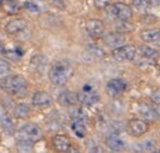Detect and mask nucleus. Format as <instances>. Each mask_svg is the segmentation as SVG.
<instances>
[{"label": "nucleus", "instance_id": "nucleus-1", "mask_svg": "<svg viewBox=\"0 0 160 153\" xmlns=\"http://www.w3.org/2000/svg\"><path fill=\"white\" fill-rule=\"evenodd\" d=\"M74 75V67L68 60L57 61L49 69V80L56 86H62L69 81Z\"/></svg>", "mask_w": 160, "mask_h": 153}, {"label": "nucleus", "instance_id": "nucleus-2", "mask_svg": "<svg viewBox=\"0 0 160 153\" xmlns=\"http://www.w3.org/2000/svg\"><path fill=\"white\" fill-rule=\"evenodd\" d=\"M1 88L11 96H22L27 91L28 81L22 75L8 76L1 81Z\"/></svg>", "mask_w": 160, "mask_h": 153}, {"label": "nucleus", "instance_id": "nucleus-3", "mask_svg": "<svg viewBox=\"0 0 160 153\" xmlns=\"http://www.w3.org/2000/svg\"><path fill=\"white\" fill-rule=\"evenodd\" d=\"M43 137L42 130L38 124L33 122L22 124L17 131V139L19 140H27L30 142H37Z\"/></svg>", "mask_w": 160, "mask_h": 153}, {"label": "nucleus", "instance_id": "nucleus-4", "mask_svg": "<svg viewBox=\"0 0 160 153\" xmlns=\"http://www.w3.org/2000/svg\"><path fill=\"white\" fill-rule=\"evenodd\" d=\"M112 58L118 63H128L135 60L137 54V48L133 45H122L117 47L111 52Z\"/></svg>", "mask_w": 160, "mask_h": 153}, {"label": "nucleus", "instance_id": "nucleus-5", "mask_svg": "<svg viewBox=\"0 0 160 153\" xmlns=\"http://www.w3.org/2000/svg\"><path fill=\"white\" fill-rule=\"evenodd\" d=\"M149 130L148 121L144 120L142 118H131L128 120L126 124V131L127 133L133 137L142 136L145 133H148Z\"/></svg>", "mask_w": 160, "mask_h": 153}, {"label": "nucleus", "instance_id": "nucleus-6", "mask_svg": "<svg viewBox=\"0 0 160 153\" xmlns=\"http://www.w3.org/2000/svg\"><path fill=\"white\" fill-rule=\"evenodd\" d=\"M78 95V102L83 105H94L99 101V95L91 84L87 83L83 85L81 90L77 93Z\"/></svg>", "mask_w": 160, "mask_h": 153}, {"label": "nucleus", "instance_id": "nucleus-7", "mask_svg": "<svg viewBox=\"0 0 160 153\" xmlns=\"http://www.w3.org/2000/svg\"><path fill=\"white\" fill-rule=\"evenodd\" d=\"M109 13L118 20H129L133 15L132 9L125 2H115L109 7Z\"/></svg>", "mask_w": 160, "mask_h": 153}, {"label": "nucleus", "instance_id": "nucleus-8", "mask_svg": "<svg viewBox=\"0 0 160 153\" xmlns=\"http://www.w3.org/2000/svg\"><path fill=\"white\" fill-rule=\"evenodd\" d=\"M102 40H104V44L109 48H117L120 47L125 44L126 42V34L122 33L120 31H112V32H108L104 34L102 36Z\"/></svg>", "mask_w": 160, "mask_h": 153}, {"label": "nucleus", "instance_id": "nucleus-9", "mask_svg": "<svg viewBox=\"0 0 160 153\" xmlns=\"http://www.w3.org/2000/svg\"><path fill=\"white\" fill-rule=\"evenodd\" d=\"M127 83L124 81L123 79H111L106 84V90H107L108 95L111 97H118L122 95L127 89Z\"/></svg>", "mask_w": 160, "mask_h": 153}, {"label": "nucleus", "instance_id": "nucleus-10", "mask_svg": "<svg viewBox=\"0 0 160 153\" xmlns=\"http://www.w3.org/2000/svg\"><path fill=\"white\" fill-rule=\"evenodd\" d=\"M137 112L141 118L146 121H156L157 119H159V115L157 113L156 108L145 102H139L137 104Z\"/></svg>", "mask_w": 160, "mask_h": 153}, {"label": "nucleus", "instance_id": "nucleus-11", "mask_svg": "<svg viewBox=\"0 0 160 153\" xmlns=\"http://www.w3.org/2000/svg\"><path fill=\"white\" fill-rule=\"evenodd\" d=\"M86 30L88 34L92 38L96 39V38H100L104 36L105 34V26L104 22L99 19L92 18L88 19L86 22Z\"/></svg>", "mask_w": 160, "mask_h": 153}, {"label": "nucleus", "instance_id": "nucleus-12", "mask_svg": "<svg viewBox=\"0 0 160 153\" xmlns=\"http://www.w3.org/2000/svg\"><path fill=\"white\" fill-rule=\"evenodd\" d=\"M140 38L145 44H154L160 48V28H149L141 30Z\"/></svg>", "mask_w": 160, "mask_h": 153}, {"label": "nucleus", "instance_id": "nucleus-13", "mask_svg": "<svg viewBox=\"0 0 160 153\" xmlns=\"http://www.w3.org/2000/svg\"><path fill=\"white\" fill-rule=\"evenodd\" d=\"M52 146L53 149L58 152H66L71 149L72 141L66 135L57 134L52 137Z\"/></svg>", "mask_w": 160, "mask_h": 153}, {"label": "nucleus", "instance_id": "nucleus-14", "mask_svg": "<svg viewBox=\"0 0 160 153\" xmlns=\"http://www.w3.org/2000/svg\"><path fill=\"white\" fill-rule=\"evenodd\" d=\"M52 97H51L47 91L38 90L35 91L32 96V103L33 105L38 106V108H45V106H49L52 104Z\"/></svg>", "mask_w": 160, "mask_h": 153}, {"label": "nucleus", "instance_id": "nucleus-15", "mask_svg": "<svg viewBox=\"0 0 160 153\" xmlns=\"http://www.w3.org/2000/svg\"><path fill=\"white\" fill-rule=\"evenodd\" d=\"M106 145L112 151H123L125 149V141L117 133H111L106 137Z\"/></svg>", "mask_w": 160, "mask_h": 153}, {"label": "nucleus", "instance_id": "nucleus-16", "mask_svg": "<svg viewBox=\"0 0 160 153\" xmlns=\"http://www.w3.org/2000/svg\"><path fill=\"white\" fill-rule=\"evenodd\" d=\"M28 21L24 18H14L11 19L6 25V32L9 34H16L19 33L27 28Z\"/></svg>", "mask_w": 160, "mask_h": 153}, {"label": "nucleus", "instance_id": "nucleus-17", "mask_svg": "<svg viewBox=\"0 0 160 153\" xmlns=\"http://www.w3.org/2000/svg\"><path fill=\"white\" fill-rule=\"evenodd\" d=\"M58 102L63 106H73L78 102V95L72 90H62L58 96Z\"/></svg>", "mask_w": 160, "mask_h": 153}, {"label": "nucleus", "instance_id": "nucleus-18", "mask_svg": "<svg viewBox=\"0 0 160 153\" xmlns=\"http://www.w3.org/2000/svg\"><path fill=\"white\" fill-rule=\"evenodd\" d=\"M71 129L73 133L79 138H83L87 135V127L84 123L83 118L80 116H76L71 121Z\"/></svg>", "mask_w": 160, "mask_h": 153}, {"label": "nucleus", "instance_id": "nucleus-19", "mask_svg": "<svg viewBox=\"0 0 160 153\" xmlns=\"http://www.w3.org/2000/svg\"><path fill=\"white\" fill-rule=\"evenodd\" d=\"M46 65H47V58L42 54H37V55H34V57H32V58L30 60V64H29L31 70L38 71V72L43 71Z\"/></svg>", "mask_w": 160, "mask_h": 153}, {"label": "nucleus", "instance_id": "nucleus-20", "mask_svg": "<svg viewBox=\"0 0 160 153\" xmlns=\"http://www.w3.org/2000/svg\"><path fill=\"white\" fill-rule=\"evenodd\" d=\"M139 53H140L141 57L148 58V60H153V61H155L156 58H158V57H159L158 51L155 49V48L151 47V46L148 44L141 45L140 47H139Z\"/></svg>", "mask_w": 160, "mask_h": 153}, {"label": "nucleus", "instance_id": "nucleus-21", "mask_svg": "<svg viewBox=\"0 0 160 153\" xmlns=\"http://www.w3.org/2000/svg\"><path fill=\"white\" fill-rule=\"evenodd\" d=\"M0 123L2 126V129L7 132L9 135H13L15 132V124L14 121L9 115L7 114H2L0 117Z\"/></svg>", "mask_w": 160, "mask_h": 153}, {"label": "nucleus", "instance_id": "nucleus-22", "mask_svg": "<svg viewBox=\"0 0 160 153\" xmlns=\"http://www.w3.org/2000/svg\"><path fill=\"white\" fill-rule=\"evenodd\" d=\"M22 54H24V51H22V48L18 47V46H14V47L9 48V49L7 48L6 51H4V55L12 61L19 60V58L22 57Z\"/></svg>", "mask_w": 160, "mask_h": 153}, {"label": "nucleus", "instance_id": "nucleus-23", "mask_svg": "<svg viewBox=\"0 0 160 153\" xmlns=\"http://www.w3.org/2000/svg\"><path fill=\"white\" fill-rule=\"evenodd\" d=\"M14 115H15V117L20 118V119L27 118V117L30 116V108L25 103L17 104L14 109Z\"/></svg>", "mask_w": 160, "mask_h": 153}, {"label": "nucleus", "instance_id": "nucleus-24", "mask_svg": "<svg viewBox=\"0 0 160 153\" xmlns=\"http://www.w3.org/2000/svg\"><path fill=\"white\" fill-rule=\"evenodd\" d=\"M87 51L89 52V54L94 58H102L105 57L104 50L97 45H88L87 46Z\"/></svg>", "mask_w": 160, "mask_h": 153}, {"label": "nucleus", "instance_id": "nucleus-25", "mask_svg": "<svg viewBox=\"0 0 160 153\" xmlns=\"http://www.w3.org/2000/svg\"><path fill=\"white\" fill-rule=\"evenodd\" d=\"M2 6H3L6 12L10 13V14H15L19 10L18 2H16L15 0H3Z\"/></svg>", "mask_w": 160, "mask_h": 153}, {"label": "nucleus", "instance_id": "nucleus-26", "mask_svg": "<svg viewBox=\"0 0 160 153\" xmlns=\"http://www.w3.org/2000/svg\"><path fill=\"white\" fill-rule=\"evenodd\" d=\"M117 30L122 33H129L133 30V26L131 22H128V20H118Z\"/></svg>", "mask_w": 160, "mask_h": 153}, {"label": "nucleus", "instance_id": "nucleus-27", "mask_svg": "<svg viewBox=\"0 0 160 153\" xmlns=\"http://www.w3.org/2000/svg\"><path fill=\"white\" fill-rule=\"evenodd\" d=\"M17 149L20 152H30L32 150V144L33 142L27 141V140H19L17 139Z\"/></svg>", "mask_w": 160, "mask_h": 153}, {"label": "nucleus", "instance_id": "nucleus-28", "mask_svg": "<svg viewBox=\"0 0 160 153\" xmlns=\"http://www.w3.org/2000/svg\"><path fill=\"white\" fill-rule=\"evenodd\" d=\"M10 70H11V68H10L9 63L4 60H0V79L1 80L9 76Z\"/></svg>", "mask_w": 160, "mask_h": 153}, {"label": "nucleus", "instance_id": "nucleus-29", "mask_svg": "<svg viewBox=\"0 0 160 153\" xmlns=\"http://www.w3.org/2000/svg\"><path fill=\"white\" fill-rule=\"evenodd\" d=\"M155 146H156L155 141H153V140H151V139H148V140H145V141L140 142L138 148L141 151H152V150H154Z\"/></svg>", "mask_w": 160, "mask_h": 153}, {"label": "nucleus", "instance_id": "nucleus-30", "mask_svg": "<svg viewBox=\"0 0 160 153\" xmlns=\"http://www.w3.org/2000/svg\"><path fill=\"white\" fill-rule=\"evenodd\" d=\"M131 2H132V6L140 11H145L146 7H149L146 0H131Z\"/></svg>", "mask_w": 160, "mask_h": 153}, {"label": "nucleus", "instance_id": "nucleus-31", "mask_svg": "<svg viewBox=\"0 0 160 153\" xmlns=\"http://www.w3.org/2000/svg\"><path fill=\"white\" fill-rule=\"evenodd\" d=\"M24 7L27 11L29 12H38L40 11V7H38V4H35L33 1H30V0H27V1L24 2Z\"/></svg>", "mask_w": 160, "mask_h": 153}, {"label": "nucleus", "instance_id": "nucleus-32", "mask_svg": "<svg viewBox=\"0 0 160 153\" xmlns=\"http://www.w3.org/2000/svg\"><path fill=\"white\" fill-rule=\"evenodd\" d=\"M110 2H111V0H93V4H94V7L98 10L106 9V7L110 4Z\"/></svg>", "mask_w": 160, "mask_h": 153}, {"label": "nucleus", "instance_id": "nucleus-33", "mask_svg": "<svg viewBox=\"0 0 160 153\" xmlns=\"http://www.w3.org/2000/svg\"><path fill=\"white\" fill-rule=\"evenodd\" d=\"M151 101L153 102L155 105L160 106V88L158 89H155L153 93L151 94Z\"/></svg>", "mask_w": 160, "mask_h": 153}, {"label": "nucleus", "instance_id": "nucleus-34", "mask_svg": "<svg viewBox=\"0 0 160 153\" xmlns=\"http://www.w3.org/2000/svg\"><path fill=\"white\" fill-rule=\"evenodd\" d=\"M149 7H157L160 4V0H146Z\"/></svg>", "mask_w": 160, "mask_h": 153}, {"label": "nucleus", "instance_id": "nucleus-35", "mask_svg": "<svg viewBox=\"0 0 160 153\" xmlns=\"http://www.w3.org/2000/svg\"><path fill=\"white\" fill-rule=\"evenodd\" d=\"M53 2L57 4V7H59V9H64V4H63V2H62V0H53Z\"/></svg>", "mask_w": 160, "mask_h": 153}, {"label": "nucleus", "instance_id": "nucleus-36", "mask_svg": "<svg viewBox=\"0 0 160 153\" xmlns=\"http://www.w3.org/2000/svg\"><path fill=\"white\" fill-rule=\"evenodd\" d=\"M6 49H7V47L4 46L3 43L0 40V53H1V54H4V51H6Z\"/></svg>", "mask_w": 160, "mask_h": 153}, {"label": "nucleus", "instance_id": "nucleus-37", "mask_svg": "<svg viewBox=\"0 0 160 153\" xmlns=\"http://www.w3.org/2000/svg\"><path fill=\"white\" fill-rule=\"evenodd\" d=\"M2 3H3V0H0V7H2Z\"/></svg>", "mask_w": 160, "mask_h": 153}, {"label": "nucleus", "instance_id": "nucleus-38", "mask_svg": "<svg viewBox=\"0 0 160 153\" xmlns=\"http://www.w3.org/2000/svg\"><path fill=\"white\" fill-rule=\"evenodd\" d=\"M2 114H3V113H2V112L0 111V117H1V115H2Z\"/></svg>", "mask_w": 160, "mask_h": 153}]
</instances>
